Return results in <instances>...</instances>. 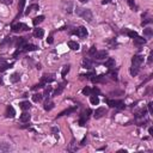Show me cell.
<instances>
[{
	"mask_svg": "<svg viewBox=\"0 0 153 153\" xmlns=\"http://www.w3.org/2000/svg\"><path fill=\"white\" fill-rule=\"evenodd\" d=\"M75 13L81 17L83 19H85L86 22H91L92 20V12L89 9H83V7H77L75 9Z\"/></svg>",
	"mask_w": 153,
	"mask_h": 153,
	"instance_id": "1",
	"label": "cell"
},
{
	"mask_svg": "<svg viewBox=\"0 0 153 153\" xmlns=\"http://www.w3.org/2000/svg\"><path fill=\"white\" fill-rule=\"evenodd\" d=\"M107 103L109 107L111 108H117V109H122L124 107V103L122 100H113V99H107Z\"/></svg>",
	"mask_w": 153,
	"mask_h": 153,
	"instance_id": "2",
	"label": "cell"
},
{
	"mask_svg": "<svg viewBox=\"0 0 153 153\" xmlns=\"http://www.w3.org/2000/svg\"><path fill=\"white\" fill-rule=\"evenodd\" d=\"M142 62H143L142 55H134V58L132 59V65L134 67H139L140 68V66L142 65Z\"/></svg>",
	"mask_w": 153,
	"mask_h": 153,
	"instance_id": "3",
	"label": "cell"
},
{
	"mask_svg": "<svg viewBox=\"0 0 153 153\" xmlns=\"http://www.w3.org/2000/svg\"><path fill=\"white\" fill-rule=\"evenodd\" d=\"M29 28H28V25L23 24V23H18V24H15L12 26V31L13 32H20V31H28Z\"/></svg>",
	"mask_w": 153,
	"mask_h": 153,
	"instance_id": "4",
	"label": "cell"
},
{
	"mask_svg": "<svg viewBox=\"0 0 153 153\" xmlns=\"http://www.w3.org/2000/svg\"><path fill=\"white\" fill-rule=\"evenodd\" d=\"M73 34L77 35V36H79V37H81V38H84V37L87 36V30H86L85 26H79L77 30H74Z\"/></svg>",
	"mask_w": 153,
	"mask_h": 153,
	"instance_id": "5",
	"label": "cell"
},
{
	"mask_svg": "<svg viewBox=\"0 0 153 153\" xmlns=\"http://www.w3.org/2000/svg\"><path fill=\"white\" fill-rule=\"evenodd\" d=\"M55 80V75L54 74H44L43 77H42V79H41V84H49L52 81H54Z\"/></svg>",
	"mask_w": 153,
	"mask_h": 153,
	"instance_id": "6",
	"label": "cell"
},
{
	"mask_svg": "<svg viewBox=\"0 0 153 153\" xmlns=\"http://www.w3.org/2000/svg\"><path fill=\"white\" fill-rule=\"evenodd\" d=\"M107 114V109L105 108H98L96 111H94V114H93V116H94V119H100V117H103L104 115Z\"/></svg>",
	"mask_w": 153,
	"mask_h": 153,
	"instance_id": "7",
	"label": "cell"
},
{
	"mask_svg": "<svg viewBox=\"0 0 153 153\" xmlns=\"http://www.w3.org/2000/svg\"><path fill=\"white\" fill-rule=\"evenodd\" d=\"M93 56L97 60H104L105 58H108V52L107 50H99V52H96V54Z\"/></svg>",
	"mask_w": 153,
	"mask_h": 153,
	"instance_id": "8",
	"label": "cell"
},
{
	"mask_svg": "<svg viewBox=\"0 0 153 153\" xmlns=\"http://www.w3.org/2000/svg\"><path fill=\"white\" fill-rule=\"evenodd\" d=\"M20 52H31V50H36L37 49V45L35 44H29V43H26V44L23 47V48H18Z\"/></svg>",
	"mask_w": 153,
	"mask_h": 153,
	"instance_id": "9",
	"label": "cell"
},
{
	"mask_svg": "<svg viewBox=\"0 0 153 153\" xmlns=\"http://www.w3.org/2000/svg\"><path fill=\"white\" fill-rule=\"evenodd\" d=\"M6 117H10V119H12V117H15V115H16V111H15V109H13V107L12 105H9L7 108H6Z\"/></svg>",
	"mask_w": 153,
	"mask_h": 153,
	"instance_id": "10",
	"label": "cell"
},
{
	"mask_svg": "<svg viewBox=\"0 0 153 153\" xmlns=\"http://www.w3.org/2000/svg\"><path fill=\"white\" fill-rule=\"evenodd\" d=\"M26 43H28V42H26V38H25V37H19V38H17V41H16L17 48H23Z\"/></svg>",
	"mask_w": 153,
	"mask_h": 153,
	"instance_id": "11",
	"label": "cell"
},
{
	"mask_svg": "<svg viewBox=\"0 0 153 153\" xmlns=\"http://www.w3.org/2000/svg\"><path fill=\"white\" fill-rule=\"evenodd\" d=\"M34 36L36 38H42L43 36H44V31L43 29H40V28H37V29L34 30Z\"/></svg>",
	"mask_w": 153,
	"mask_h": 153,
	"instance_id": "12",
	"label": "cell"
},
{
	"mask_svg": "<svg viewBox=\"0 0 153 153\" xmlns=\"http://www.w3.org/2000/svg\"><path fill=\"white\" fill-rule=\"evenodd\" d=\"M68 47L72 50H79V48H80L79 43L77 41H68Z\"/></svg>",
	"mask_w": 153,
	"mask_h": 153,
	"instance_id": "13",
	"label": "cell"
},
{
	"mask_svg": "<svg viewBox=\"0 0 153 153\" xmlns=\"http://www.w3.org/2000/svg\"><path fill=\"white\" fill-rule=\"evenodd\" d=\"M19 107H20V109L22 110H29L30 109V107H31V104H30V102L29 100H24V102H20L19 103Z\"/></svg>",
	"mask_w": 153,
	"mask_h": 153,
	"instance_id": "14",
	"label": "cell"
},
{
	"mask_svg": "<svg viewBox=\"0 0 153 153\" xmlns=\"http://www.w3.org/2000/svg\"><path fill=\"white\" fill-rule=\"evenodd\" d=\"M43 20H44V16H38V17H35L34 19H32V24H34L35 26H37V25L41 24Z\"/></svg>",
	"mask_w": 153,
	"mask_h": 153,
	"instance_id": "15",
	"label": "cell"
},
{
	"mask_svg": "<svg viewBox=\"0 0 153 153\" xmlns=\"http://www.w3.org/2000/svg\"><path fill=\"white\" fill-rule=\"evenodd\" d=\"M65 85H66V83H62V84H60L59 87H58V89L54 91L53 96H59V94L62 93V91H64V89H65Z\"/></svg>",
	"mask_w": 153,
	"mask_h": 153,
	"instance_id": "16",
	"label": "cell"
},
{
	"mask_svg": "<svg viewBox=\"0 0 153 153\" xmlns=\"http://www.w3.org/2000/svg\"><path fill=\"white\" fill-rule=\"evenodd\" d=\"M11 149L10 143H0V152H7Z\"/></svg>",
	"mask_w": 153,
	"mask_h": 153,
	"instance_id": "17",
	"label": "cell"
},
{
	"mask_svg": "<svg viewBox=\"0 0 153 153\" xmlns=\"http://www.w3.org/2000/svg\"><path fill=\"white\" fill-rule=\"evenodd\" d=\"M42 99H43V94L41 93H35L32 96V100L35 103H40V102H42Z\"/></svg>",
	"mask_w": 153,
	"mask_h": 153,
	"instance_id": "18",
	"label": "cell"
},
{
	"mask_svg": "<svg viewBox=\"0 0 153 153\" xmlns=\"http://www.w3.org/2000/svg\"><path fill=\"white\" fill-rule=\"evenodd\" d=\"M143 43H146V40L145 38H142V37H135L134 38V44L135 45H141V44H143Z\"/></svg>",
	"mask_w": 153,
	"mask_h": 153,
	"instance_id": "19",
	"label": "cell"
},
{
	"mask_svg": "<svg viewBox=\"0 0 153 153\" xmlns=\"http://www.w3.org/2000/svg\"><path fill=\"white\" fill-rule=\"evenodd\" d=\"M90 103L92 104V105H98V104H99V98H98V96H96V94L91 96V97H90Z\"/></svg>",
	"mask_w": 153,
	"mask_h": 153,
	"instance_id": "20",
	"label": "cell"
},
{
	"mask_svg": "<svg viewBox=\"0 0 153 153\" xmlns=\"http://www.w3.org/2000/svg\"><path fill=\"white\" fill-rule=\"evenodd\" d=\"M105 67H108V68H113L114 66H115V60L111 59V58H109V59H107V61H105Z\"/></svg>",
	"mask_w": 153,
	"mask_h": 153,
	"instance_id": "21",
	"label": "cell"
},
{
	"mask_svg": "<svg viewBox=\"0 0 153 153\" xmlns=\"http://www.w3.org/2000/svg\"><path fill=\"white\" fill-rule=\"evenodd\" d=\"M40 7H38V5L37 4H32V5H30L28 9H26V11H25V15H29L31 11H34V10H38Z\"/></svg>",
	"mask_w": 153,
	"mask_h": 153,
	"instance_id": "22",
	"label": "cell"
},
{
	"mask_svg": "<svg viewBox=\"0 0 153 153\" xmlns=\"http://www.w3.org/2000/svg\"><path fill=\"white\" fill-rule=\"evenodd\" d=\"M30 117H31V116H30L28 113H23L20 115V121H22V122H29Z\"/></svg>",
	"mask_w": 153,
	"mask_h": 153,
	"instance_id": "23",
	"label": "cell"
},
{
	"mask_svg": "<svg viewBox=\"0 0 153 153\" xmlns=\"http://www.w3.org/2000/svg\"><path fill=\"white\" fill-rule=\"evenodd\" d=\"M19 79H20V74L19 73H13L10 78V80L12 81V83H18Z\"/></svg>",
	"mask_w": 153,
	"mask_h": 153,
	"instance_id": "24",
	"label": "cell"
},
{
	"mask_svg": "<svg viewBox=\"0 0 153 153\" xmlns=\"http://www.w3.org/2000/svg\"><path fill=\"white\" fill-rule=\"evenodd\" d=\"M24 5H25V0H19V4H18V16H20L23 13V10H24Z\"/></svg>",
	"mask_w": 153,
	"mask_h": 153,
	"instance_id": "25",
	"label": "cell"
},
{
	"mask_svg": "<svg viewBox=\"0 0 153 153\" xmlns=\"http://www.w3.org/2000/svg\"><path fill=\"white\" fill-rule=\"evenodd\" d=\"M91 80H92L93 83H100V81H103L104 80V75H98V77L93 75V77L91 78Z\"/></svg>",
	"mask_w": 153,
	"mask_h": 153,
	"instance_id": "26",
	"label": "cell"
},
{
	"mask_svg": "<svg viewBox=\"0 0 153 153\" xmlns=\"http://www.w3.org/2000/svg\"><path fill=\"white\" fill-rule=\"evenodd\" d=\"M143 35H145L146 37H151V36L153 35V29H151V28L143 29Z\"/></svg>",
	"mask_w": 153,
	"mask_h": 153,
	"instance_id": "27",
	"label": "cell"
},
{
	"mask_svg": "<svg viewBox=\"0 0 153 153\" xmlns=\"http://www.w3.org/2000/svg\"><path fill=\"white\" fill-rule=\"evenodd\" d=\"M13 66V64H3V65H0V72H4V71H6L7 68H11Z\"/></svg>",
	"mask_w": 153,
	"mask_h": 153,
	"instance_id": "28",
	"label": "cell"
},
{
	"mask_svg": "<svg viewBox=\"0 0 153 153\" xmlns=\"http://www.w3.org/2000/svg\"><path fill=\"white\" fill-rule=\"evenodd\" d=\"M55 104L53 103V102H47V103L44 104V110H47V111H49V110H52V109L54 108Z\"/></svg>",
	"mask_w": 153,
	"mask_h": 153,
	"instance_id": "29",
	"label": "cell"
},
{
	"mask_svg": "<svg viewBox=\"0 0 153 153\" xmlns=\"http://www.w3.org/2000/svg\"><path fill=\"white\" fill-rule=\"evenodd\" d=\"M129 73L132 74V75H136V74L139 73V67H134V66H132L130 67V69H129Z\"/></svg>",
	"mask_w": 153,
	"mask_h": 153,
	"instance_id": "30",
	"label": "cell"
},
{
	"mask_svg": "<svg viewBox=\"0 0 153 153\" xmlns=\"http://www.w3.org/2000/svg\"><path fill=\"white\" fill-rule=\"evenodd\" d=\"M69 68H71V66H69V65H66V66H64V68H62V72H61L62 77H66V74L69 72Z\"/></svg>",
	"mask_w": 153,
	"mask_h": 153,
	"instance_id": "31",
	"label": "cell"
},
{
	"mask_svg": "<svg viewBox=\"0 0 153 153\" xmlns=\"http://www.w3.org/2000/svg\"><path fill=\"white\" fill-rule=\"evenodd\" d=\"M75 107H74V108H71V109H68V110H66V111H62V113L60 114V115H58V117H60V116H62V115H66V114H67V115H68V114H71V113H73L74 110H75Z\"/></svg>",
	"mask_w": 153,
	"mask_h": 153,
	"instance_id": "32",
	"label": "cell"
},
{
	"mask_svg": "<svg viewBox=\"0 0 153 153\" xmlns=\"http://www.w3.org/2000/svg\"><path fill=\"white\" fill-rule=\"evenodd\" d=\"M127 34H128V36H129V37H132V38L138 37V32H136V31H130V30H128V31H127Z\"/></svg>",
	"mask_w": 153,
	"mask_h": 153,
	"instance_id": "33",
	"label": "cell"
},
{
	"mask_svg": "<svg viewBox=\"0 0 153 153\" xmlns=\"http://www.w3.org/2000/svg\"><path fill=\"white\" fill-rule=\"evenodd\" d=\"M84 66H85V68H91L92 67V62L90 61V60H84Z\"/></svg>",
	"mask_w": 153,
	"mask_h": 153,
	"instance_id": "34",
	"label": "cell"
},
{
	"mask_svg": "<svg viewBox=\"0 0 153 153\" xmlns=\"http://www.w3.org/2000/svg\"><path fill=\"white\" fill-rule=\"evenodd\" d=\"M83 94H85V96H90V94H91V89L87 87V86L84 87V89H83Z\"/></svg>",
	"mask_w": 153,
	"mask_h": 153,
	"instance_id": "35",
	"label": "cell"
},
{
	"mask_svg": "<svg viewBox=\"0 0 153 153\" xmlns=\"http://www.w3.org/2000/svg\"><path fill=\"white\" fill-rule=\"evenodd\" d=\"M96 52H97V49H96V47H91V49L89 50V55H91V56H92V55H94L96 54Z\"/></svg>",
	"mask_w": 153,
	"mask_h": 153,
	"instance_id": "36",
	"label": "cell"
},
{
	"mask_svg": "<svg viewBox=\"0 0 153 153\" xmlns=\"http://www.w3.org/2000/svg\"><path fill=\"white\" fill-rule=\"evenodd\" d=\"M66 12H68V13H71L72 12V3H68V5L66 6Z\"/></svg>",
	"mask_w": 153,
	"mask_h": 153,
	"instance_id": "37",
	"label": "cell"
},
{
	"mask_svg": "<svg viewBox=\"0 0 153 153\" xmlns=\"http://www.w3.org/2000/svg\"><path fill=\"white\" fill-rule=\"evenodd\" d=\"M50 92H52V87H50V86H48V87L44 90V94H43V96H47V97H48V94H49Z\"/></svg>",
	"mask_w": 153,
	"mask_h": 153,
	"instance_id": "38",
	"label": "cell"
},
{
	"mask_svg": "<svg viewBox=\"0 0 153 153\" xmlns=\"http://www.w3.org/2000/svg\"><path fill=\"white\" fill-rule=\"evenodd\" d=\"M12 1H13V0H0V3H3V4H5V5H11Z\"/></svg>",
	"mask_w": 153,
	"mask_h": 153,
	"instance_id": "39",
	"label": "cell"
},
{
	"mask_svg": "<svg viewBox=\"0 0 153 153\" xmlns=\"http://www.w3.org/2000/svg\"><path fill=\"white\" fill-rule=\"evenodd\" d=\"M127 1H128L129 7H132V9H134V7H135V3H134V0H127Z\"/></svg>",
	"mask_w": 153,
	"mask_h": 153,
	"instance_id": "40",
	"label": "cell"
},
{
	"mask_svg": "<svg viewBox=\"0 0 153 153\" xmlns=\"http://www.w3.org/2000/svg\"><path fill=\"white\" fill-rule=\"evenodd\" d=\"M52 132L54 133V135H55V136H56V138L59 136V135H58V133H59V128H56V127H54V128L52 129Z\"/></svg>",
	"mask_w": 153,
	"mask_h": 153,
	"instance_id": "41",
	"label": "cell"
},
{
	"mask_svg": "<svg viewBox=\"0 0 153 153\" xmlns=\"http://www.w3.org/2000/svg\"><path fill=\"white\" fill-rule=\"evenodd\" d=\"M149 23H152V19H149V18H148V19H146V20H143L142 23H141V25H147V24H149Z\"/></svg>",
	"mask_w": 153,
	"mask_h": 153,
	"instance_id": "42",
	"label": "cell"
},
{
	"mask_svg": "<svg viewBox=\"0 0 153 153\" xmlns=\"http://www.w3.org/2000/svg\"><path fill=\"white\" fill-rule=\"evenodd\" d=\"M47 42H48V43H49V44H52V43H53V42H54V40H53V36H52V35H50L49 37H48V38H47Z\"/></svg>",
	"mask_w": 153,
	"mask_h": 153,
	"instance_id": "43",
	"label": "cell"
},
{
	"mask_svg": "<svg viewBox=\"0 0 153 153\" xmlns=\"http://www.w3.org/2000/svg\"><path fill=\"white\" fill-rule=\"evenodd\" d=\"M152 105H153L152 103H148V111H149V114H151V115H152V114H153V109H152Z\"/></svg>",
	"mask_w": 153,
	"mask_h": 153,
	"instance_id": "44",
	"label": "cell"
},
{
	"mask_svg": "<svg viewBox=\"0 0 153 153\" xmlns=\"http://www.w3.org/2000/svg\"><path fill=\"white\" fill-rule=\"evenodd\" d=\"M152 61H153V54H151L149 56H148V60H147L148 65H151V64H152Z\"/></svg>",
	"mask_w": 153,
	"mask_h": 153,
	"instance_id": "45",
	"label": "cell"
},
{
	"mask_svg": "<svg viewBox=\"0 0 153 153\" xmlns=\"http://www.w3.org/2000/svg\"><path fill=\"white\" fill-rule=\"evenodd\" d=\"M91 92H93L94 94H99V90H98V89H96V87H94L93 90H91Z\"/></svg>",
	"mask_w": 153,
	"mask_h": 153,
	"instance_id": "46",
	"label": "cell"
},
{
	"mask_svg": "<svg viewBox=\"0 0 153 153\" xmlns=\"http://www.w3.org/2000/svg\"><path fill=\"white\" fill-rule=\"evenodd\" d=\"M110 1H111V0H103V1H102V4H103V5H105V4H109Z\"/></svg>",
	"mask_w": 153,
	"mask_h": 153,
	"instance_id": "47",
	"label": "cell"
},
{
	"mask_svg": "<svg viewBox=\"0 0 153 153\" xmlns=\"http://www.w3.org/2000/svg\"><path fill=\"white\" fill-rule=\"evenodd\" d=\"M148 133H149V135H153V129H152V127L148 129Z\"/></svg>",
	"mask_w": 153,
	"mask_h": 153,
	"instance_id": "48",
	"label": "cell"
},
{
	"mask_svg": "<svg viewBox=\"0 0 153 153\" xmlns=\"http://www.w3.org/2000/svg\"><path fill=\"white\" fill-rule=\"evenodd\" d=\"M3 64H5V59L1 58V59H0V65H3Z\"/></svg>",
	"mask_w": 153,
	"mask_h": 153,
	"instance_id": "49",
	"label": "cell"
},
{
	"mask_svg": "<svg viewBox=\"0 0 153 153\" xmlns=\"http://www.w3.org/2000/svg\"><path fill=\"white\" fill-rule=\"evenodd\" d=\"M85 142H86V138H85L84 140H83V141H81V145H85Z\"/></svg>",
	"mask_w": 153,
	"mask_h": 153,
	"instance_id": "50",
	"label": "cell"
},
{
	"mask_svg": "<svg viewBox=\"0 0 153 153\" xmlns=\"http://www.w3.org/2000/svg\"><path fill=\"white\" fill-rule=\"evenodd\" d=\"M80 3H87V1H89V0H79Z\"/></svg>",
	"mask_w": 153,
	"mask_h": 153,
	"instance_id": "51",
	"label": "cell"
}]
</instances>
